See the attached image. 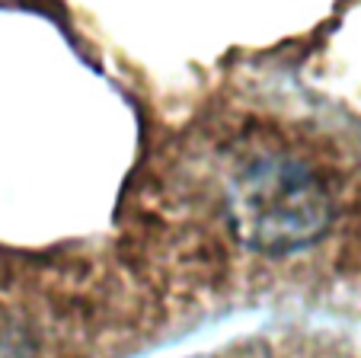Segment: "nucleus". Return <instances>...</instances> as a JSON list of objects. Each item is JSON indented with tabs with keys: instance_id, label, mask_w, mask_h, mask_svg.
Masks as SVG:
<instances>
[{
	"instance_id": "nucleus-1",
	"label": "nucleus",
	"mask_w": 361,
	"mask_h": 358,
	"mask_svg": "<svg viewBox=\"0 0 361 358\" xmlns=\"http://www.w3.org/2000/svg\"><path fill=\"white\" fill-rule=\"evenodd\" d=\"M231 208L246 240L266 250L310 244L329 224V196L307 163L285 150H252L237 167Z\"/></svg>"
}]
</instances>
